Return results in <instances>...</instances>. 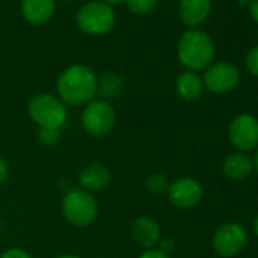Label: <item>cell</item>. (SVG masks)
I'll use <instances>...</instances> for the list:
<instances>
[{
    "label": "cell",
    "mask_w": 258,
    "mask_h": 258,
    "mask_svg": "<svg viewBox=\"0 0 258 258\" xmlns=\"http://www.w3.org/2000/svg\"><path fill=\"white\" fill-rule=\"evenodd\" d=\"M56 90L58 97L66 105L85 106L96 97L97 76L90 67L84 64H73L59 75Z\"/></svg>",
    "instance_id": "cell-1"
},
{
    "label": "cell",
    "mask_w": 258,
    "mask_h": 258,
    "mask_svg": "<svg viewBox=\"0 0 258 258\" xmlns=\"http://www.w3.org/2000/svg\"><path fill=\"white\" fill-rule=\"evenodd\" d=\"M213 40L199 29H188L178 43V59L188 72H202L213 64L214 59Z\"/></svg>",
    "instance_id": "cell-2"
},
{
    "label": "cell",
    "mask_w": 258,
    "mask_h": 258,
    "mask_svg": "<svg viewBox=\"0 0 258 258\" xmlns=\"http://www.w3.org/2000/svg\"><path fill=\"white\" fill-rule=\"evenodd\" d=\"M61 211L70 225L76 228H87L96 222L99 216V204L93 193L78 187L64 195L61 201Z\"/></svg>",
    "instance_id": "cell-3"
},
{
    "label": "cell",
    "mask_w": 258,
    "mask_h": 258,
    "mask_svg": "<svg viewBox=\"0 0 258 258\" xmlns=\"http://www.w3.org/2000/svg\"><path fill=\"white\" fill-rule=\"evenodd\" d=\"M28 114L38 127L58 129V131L64 127L69 118L66 103L58 96L49 93H40L31 97L28 103Z\"/></svg>",
    "instance_id": "cell-4"
},
{
    "label": "cell",
    "mask_w": 258,
    "mask_h": 258,
    "mask_svg": "<svg viewBox=\"0 0 258 258\" xmlns=\"http://www.w3.org/2000/svg\"><path fill=\"white\" fill-rule=\"evenodd\" d=\"M81 126L93 139L106 137L115 126V111L109 102L93 99L81 112Z\"/></svg>",
    "instance_id": "cell-5"
},
{
    "label": "cell",
    "mask_w": 258,
    "mask_h": 258,
    "mask_svg": "<svg viewBox=\"0 0 258 258\" xmlns=\"http://www.w3.org/2000/svg\"><path fill=\"white\" fill-rule=\"evenodd\" d=\"M78 26L90 35H105L108 34L115 22L114 10L105 2H90L85 4L76 16Z\"/></svg>",
    "instance_id": "cell-6"
},
{
    "label": "cell",
    "mask_w": 258,
    "mask_h": 258,
    "mask_svg": "<svg viewBox=\"0 0 258 258\" xmlns=\"http://www.w3.org/2000/svg\"><path fill=\"white\" fill-rule=\"evenodd\" d=\"M228 139L238 152H249L258 148V118L243 112L235 115L228 126Z\"/></svg>",
    "instance_id": "cell-7"
},
{
    "label": "cell",
    "mask_w": 258,
    "mask_h": 258,
    "mask_svg": "<svg viewBox=\"0 0 258 258\" xmlns=\"http://www.w3.org/2000/svg\"><path fill=\"white\" fill-rule=\"evenodd\" d=\"M247 243L246 229L235 222H229L216 229L213 235V249L223 258L237 256Z\"/></svg>",
    "instance_id": "cell-8"
},
{
    "label": "cell",
    "mask_w": 258,
    "mask_h": 258,
    "mask_svg": "<svg viewBox=\"0 0 258 258\" xmlns=\"http://www.w3.org/2000/svg\"><path fill=\"white\" fill-rule=\"evenodd\" d=\"M204 87L214 94H225L232 91L240 82V72L231 62H213L204 70Z\"/></svg>",
    "instance_id": "cell-9"
},
{
    "label": "cell",
    "mask_w": 258,
    "mask_h": 258,
    "mask_svg": "<svg viewBox=\"0 0 258 258\" xmlns=\"http://www.w3.org/2000/svg\"><path fill=\"white\" fill-rule=\"evenodd\" d=\"M204 196L202 184L191 178V176H182L170 182L167 198L179 210H190L196 207Z\"/></svg>",
    "instance_id": "cell-10"
},
{
    "label": "cell",
    "mask_w": 258,
    "mask_h": 258,
    "mask_svg": "<svg viewBox=\"0 0 258 258\" xmlns=\"http://www.w3.org/2000/svg\"><path fill=\"white\" fill-rule=\"evenodd\" d=\"M131 238L142 249H154L161 240V226L151 216H140L131 223Z\"/></svg>",
    "instance_id": "cell-11"
},
{
    "label": "cell",
    "mask_w": 258,
    "mask_h": 258,
    "mask_svg": "<svg viewBox=\"0 0 258 258\" xmlns=\"http://www.w3.org/2000/svg\"><path fill=\"white\" fill-rule=\"evenodd\" d=\"M79 187L93 193L106 188L111 182V172L102 163H90L84 166L78 173Z\"/></svg>",
    "instance_id": "cell-12"
},
{
    "label": "cell",
    "mask_w": 258,
    "mask_h": 258,
    "mask_svg": "<svg viewBox=\"0 0 258 258\" xmlns=\"http://www.w3.org/2000/svg\"><path fill=\"white\" fill-rule=\"evenodd\" d=\"M178 13L182 23L195 29L211 14V0H179Z\"/></svg>",
    "instance_id": "cell-13"
},
{
    "label": "cell",
    "mask_w": 258,
    "mask_h": 258,
    "mask_svg": "<svg viewBox=\"0 0 258 258\" xmlns=\"http://www.w3.org/2000/svg\"><path fill=\"white\" fill-rule=\"evenodd\" d=\"M223 175L232 181H244L253 172V161L243 152H235L223 161Z\"/></svg>",
    "instance_id": "cell-14"
},
{
    "label": "cell",
    "mask_w": 258,
    "mask_h": 258,
    "mask_svg": "<svg viewBox=\"0 0 258 258\" xmlns=\"http://www.w3.org/2000/svg\"><path fill=\"white\" fill-rule=\"evenodd\" d=\"M175 88H176V94L184 102H196L198 99H201L205 87L202 78L198 73L185 70L178 76Z\"/></svg>",
    "instance_id": "cell-15"
},
{
    "label": "cell",
    "mask_w": 258,
    "mask_h": 258,
    "mask_svg": "<svg viewBox=\"0 0 258 258\" xmlns=\"http://www.w3.org/2000/svg\"><path fill=\"white\" fill-rule=\"evenodd\" d=\"M23 17L32 25H43L55 13V0H23Z\"/></svg>",
    "instance_id": "cell-16"
},
{
    "label": "cell",
    "mask_w": 258,
    "mask_h": 258,
    "mask_svg": "<svg viewBox=\"0 0 258 258\" xmlns=\"http://www.w3.org/2000/svg\"><path fill=\"white\" fill-rule=\"evenodd\" d=\"M124 91V81L123 78L115 72H106L100 78H97V91L96 96H99L102 100H115L120 97V94Z\"/></svg>",
    "instance_id": "cell-17"
},
{
    "label": "cell",
    "mask_w": 258,
    "mask_h": 258,
    "mask_svg": "<svg viewBox=\"0 0 258 258\" xmlns=\"http://www.w3.org/2000/svg\"><path fill=\"white\" fill-rule=\"evenodd\" d=\"M146 188L149 190V193L160 196V195H167L169 187H170V181L169 178L161 173V172H154L146 178Z\"/></svg>",
    "instance_id": "cell-18"
},
{
    "label": "cell",
    "mask_w": 258,
    "mask_h": 258,
    "mask_svg": "<svg viewBox=\"0 0 258 258\" xmlns=\"http://www.w3.org/2000/svg\"><path fill=\"white\" fill-rule=\"evenodd\" d=\"M37 140L44 148H55L61 142V131H58V129L38 127Z\"/></svg>",
    "instance_id": "cell-19"
},
{
    "label": "cell",
    "mask_w": 258,
    "mask_h": 258,
    "mask_svg": "<svg viewBox=\"0 0 258 258\" xmlns=\"http://www.w3.org/2000/svg\"><path fill=\"white\" fill-rule=\"evenodd\" d=\"M126 4L131 13L137 16H146L157 8L158 0H126Z\"/></svg>",
    "instance_id": "cell-20"
},
{
    "label": "cell",
    "mask_w": 258,
    "mask_h": 258,
    "mask_svg": "<svg viewBox=\"0 0 258 258\" xmlns=\"http://www.w3.org/2000/svg\"><path fill=\"white\" fill-rule=\"evenodd\" d=\"M244 66H246V70H247L253 78H258V44L253 46V47L246 53Z\"/></svg>",
    "instance_id": "cell-21"
},
{
    "label": "cell",
    "mask_w": 258,
    "mask_h": 258,
    "mask_svg": "<svg viewBox=\"0 0 258 258\" xmlns=\"http://www.w3.org/2000/svg\"><path fill=\"white\" fill-rule=\"evenodd\" d=\"M0 258H32V255L22 247H10L0 253Z\"/></svg>",
    "instance_id": "cell-22"
},
{
    "label": "cell",
    "mask_w": 258,
    "mask_h": 258,
    "mask_svg": "<svg viewBox=\"0 0 258 258\" xmlns=\"http://www.w3.org/2000/svg\"><path fill=\"white\" fill-rule=\"evenodd\" d=\"M139 258H170V255L161 252L158 247H154V249H148V250H143Z\"/></svg>",
    "instance_id": "cell-23"
},
{
    "label": "cell",
    "mask_w": 258,
    "mask_h": 258,
    "mask_svg": "<svg viewBox=\"0 0 258 258\" xmlns=\"http://www.w3.org/2000/svg\"><path fill=\"white\" fill-rule=\"evenodd\" d=\"M157 247H158L161 252H164V253L170 255V253L175 250V241H173L172 238H161Z\"/></svg>",
    "instance_id": "cell-24"
},
{
    "label": "cell",
    "mask_w": 258,
    "mask_h": 258,
    "mask_svg": "<svg viewBox=\"0 0 258 258\" xmlns=\"http://www.w3.org/2000/svg\"><path fill=\"white\" fill-rule=\"evenodd\" d=\"M8 176H10V166L7 163V160L0 155V185H4L7 182Z\"/></svg>",
    "instance_id": "cell-25"
},
{
    "label": "cell",
    "mask_w": 258,
    "mask_h": 258,
    "mask_svg": "<svg viewBox=\"0 0 258 258\" xmlns=\"http://www.w3.org/2000/svg\"><path fill=\"white\" fill-rule=\"evenodd\" d=\"M249 13H250L252 20L258 25V0H252V4L249 7Z\"/></svg>",
    "instance_id": "cell-26"
},
{
    "label": "cell",
    "mask_w": 258,
    "mask_h": 258,
    "mask_svg": "<svg viewBox=\"0 0 258 258\" xmlns=\"http://www.w3.org/2000/svg\"><path fill=\"white\" fill-rule=\"evenodd\" d=\"M252 229H253V234L258 237V214H256V217L253 219V223H252Z\"/></svg>",
    "instance_id": "cell-27"
},
{
    "label": "cell",
    "mask_w": 258,
    "mask_h": 258,
    "mask_svg": "<svg viewBox=\"0 0 258 258\" xmlns=\"http://www.w3.org/2000/svg\"><path fill=\"white\" fill-rule=\"evenodd\" d=\"M252 161H253V170L258 173V149H256V152H255V157L252 158Z\"/></svg>",
    "instance_id": "cell-28"
},
{
    "label": "cell",
    "mask_w": 258,
    "mask_h": 258,
    "mask_svg": "<svg viewBox=\"0 0 258 258\" xmlns=\"http://www.w3.org/2000/svg\"><path fill=\"white\" fill-rule=\"evenodd\" d=\"M235 2L238 4V5H241V7H250V4H252V0H235Z\"/></svg>",
    "instance_id": "cell-29"
},
{
    "label": "cell",
    "mask_w": 258,
    "mask_h": 258,
    "mask_svg": "<svg viewBox=\"0 0 258 258\" xmlns=\"http://www.w3.org/2000/svg\"><path fill=\"white\" fill-rule=\"evenodd\" d=\"M56 258H81V256L79 255H75V253H62V255H59Z\"/></svg>",
    "instance_id": "cell-30"
},
{
    "label": "cell",
    "mask_w": 258,
    "mask_h": 258,
    "mask_svg": "<svg viewBox=\"0 0 258 258\" xmlns=\"http://www.w3.org/2000/svg\"><path fill=\"white\" fill-rule=\"evenodd\" d=\"M123 0H105V4H120Z\"/></svg>",
    "instance_id": "cell-31"
}]
</instances>
